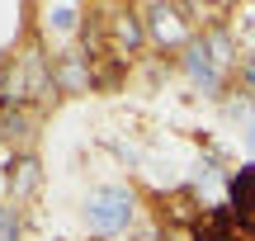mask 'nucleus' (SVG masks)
Listing matches in <instances>:
<instances>
[{
    "label": "nucleus",
    "instance_id": "1",
    "mask_svg": "<svg viewBox=\"0 0 255 241\" xmlns=\"http://www.w3.org/2000/svg\"><path fill=\"white\" fill-rule=\"evenodd\" d=\"M227 62H232V43L222 33H208V38L184 43V71H189V81L199 85L203 95H218L222 66H227Z\"/></svg>",
    "mask_w": 255,
    "mask_h": 241
},
{
    "label": "nucleus",
    "instance_id": "7",
    "mask_svg": "<svg viewBox=\"0 0 255 241\" xmlns=\"http://www.w3.org/2000/svg\"><path fill=\"white\" fill-rule=\"evenodd\" d=\"M0 241H19V213L9 204H0Z\"/></svg>",
    "mask_w": 255,
    "mask_h": 241
},
{
    "label": "nucleus",
    "instance_id": "10",
    "mask_svg": "<svg viewBox=\"0 0 255 241\" xmlns=\"http://www.w3.org/2000/svg\"><path fill=\"white\" fill-rule=\"evenodd\" d=\"M246 142H251V151H255V119H251V128H246Z\"/></svg>",
    "mask_w": 255,
    "mask_h": 241
},
{
    "label": "nucleus",
    "instance_id": "2",
    "mask_svg": "<svg viewBox=\"0 0 255 241\" xmlns=\"http://www.w3.org/2000/svg\"><path fill=\"white\" fill-rule=\"evenodd\" d=\"M132 213H137V199H132V189H123V185L95 189V194L85 199V223H90V232H100V237L123 232V227L132 223Z\"/></svg>",
    "mask_w": 255,
    "mask_h": 241
},
{
    "label": "nucleus",
    "instance_id": "4",
    "mask_svg": "<svg viewBox=\"0 0 255 241\" xmlns=\"http://www.w3.org/2000/svg\"><path fill=\"white\" fill-rule=\"evenodd\" d=\"M241 237H246V232H241V223H237V213H232V204L208 208V213L189 227V241H241Z\"/></svg>",
    "mask_w": 255,
    "mask_h": 241
},
{
    "label": "nucleus",
    "instance_id": "3",
    "mask_svg": "<svg viewBox=\"0 0 255 241\" xmlns=\"http://www.w3.org/2000/svg\"><path fill=\"white\" fill-rule=\"evenodd\" d=\"M227 199H232V213H237L241 232L255 237V161H246L241 170L227 175Z\"/></svg>",
    "mask_w": 255,
    "mask_h": 241
},
{
    "label": "nucleus",
    "instance_id": "5",
    "mask_svg": "<svg viewBox=\"0 0 255 241\" xmlns=\"http://www.w3.org/2000/svg\"><path fill=\"white\" fill-rule=\"evenodd\" d=\"M14 185V194L24 199V194H33V185H38V161H19V175L9 180Z\"/></svg>",
    "mask_w": 255,
    "mask_h": 241
},
{
    "label": "nucleus",
    "instance_id": "9",
    "mask_svg": "<svg viewBox=\"0 0 255 241\" xmlns=\"http://www.w3.org/2000/svg\"><path fill=\"white\" fill-rule=\"evenodd\" d=\"M241 76H246V85H255V52L246 57V62H241Z\"/></svg>",
    "mask_w": 255,
    "mask_h": 241
},
{
    "label": "nucleus",
    "instance_id": "8",
    "mask_svg": "<svg viewBox=\"0 0 255 241\" xmlns=\"http://www.w3.org/2000/svg\"><path fill=\"white\" fill-rule=\"evenodd\" d=\"M47 19H52L57 28H76V5H57V9H47Z\"/></svg>",
    "mask_w": 255,
    "mask_h": 241
},
{
    "label": "nucleus",
    "instance_id": "6",
    "mask_svg": "<svg viewBox=\"0 0 255 241\" xmlns=\"http://www.w3.org/2000/svg\"><path fill=\"white\" fill-rule=\"evenodd\" d=\"M119 43L123 47H142V19H137V14H123L119 19Z\"/></svg>",
    "mask_w": 255,
    "mask_h": 241
}]
</instances>
